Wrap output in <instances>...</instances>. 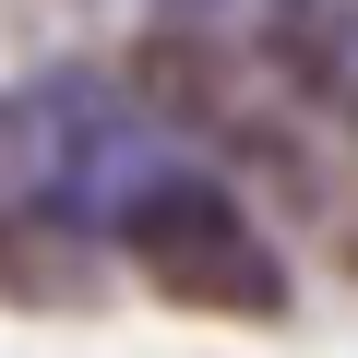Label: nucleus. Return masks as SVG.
Masks as SVG:
<instances>
[{
    "instance_id": "f257e3e1",
    "label": "nucleus",
    "mask_w": 358,
    "mask_h": 358,
    "mask_svg": "<svg viewBox=\"0 0 358 358\" xmlns=\"http://www.w3.org/2000/svg\"><path fill=\"white\" fill-rule=\"evenodd\" d=\"M120 251H131V275H143L155 299H179V310H215V322H275V310H287L275 239H263L239 203H215V192H143L131 227H120Z\"/></svg>"
}]
</instances>
